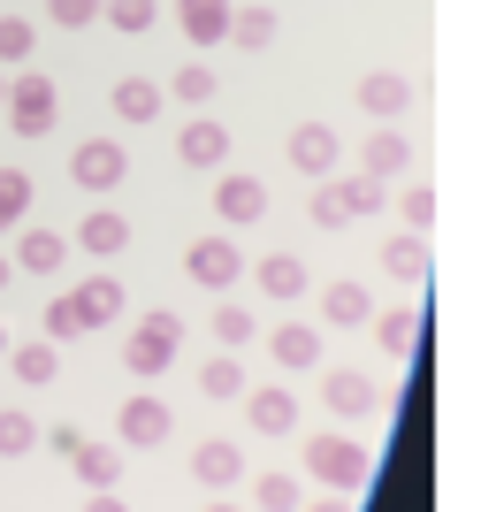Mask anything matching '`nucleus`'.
Segmentation results:
<instances>
[{"instance_id": "obj_1", "label": "nucleus", "mask_w": 481, "mask_h": 512, "mask_svg": "<svg viewBox=\"0 0 481 512\" xmlns=\"http://www.w3.org/2000/svg\"><path fill=\"white\" fill-rule=\"evenodd\" d=\"M123 314V283L115 276H84L77 291H62V299L46 306V337H92V329H107V321Z\"/></svg>"}, {"instance_id": "obj_2", "label": "nucleus", "mask_w": 481, "mask_h": 512, "mask_svg": "<svg viewBox=\"0 0 481 512\" xmlns=\"http://www.w3.org/2000/svg\"><path fill=\"white\" fill-rule=\"evenodd\" d=\"M176 344H184V321L168 314V306H153L146 321H130V337H123V367L138 375V383H153V375H168V367H176Z\"/></svg>"}, {"instance_id": "obj_3", "label": "nucleus", "mask_w": 481, "mask_h": 512, "mask_svg": "<svg viewBox=\"0 0 481 512\" xmlns=\"http://www.w3.org/2000/svg\"><path fill=\"white\" fill-rule=\"evenodd\" d=\"M306 474H314L321 490L359 497V490H367V474H375V459H367L359 436H314V444H306Z\"/></svg>"}, {"instance_id": "obj_4", "label": "nucleus", "mask_w": 481, "mask_h": 512, "mask_svg": "<svg viewBox=\"0 0 481 512\" xmlns=\"http://www.w3.org/2000/svg\"><path fill=\"white\" fill-rule=\"evenodd\" d=\"M382 199H390V184H375V176H321L314 184V222L321 230H344V222H359V214H375Z\"/></svg>"}, {"instance_id": "obj_5", "label": "nucleus", "mask_w": 481, "mask_h": 512, "mask_svg": "<svg viewBox=\"0 0 481 512\" xmlns=\"http://www.w3.org/2000/svg\"><path fill=\"white\" fill-rule=\"evenodd\" d=\"M8 130L16 138H46L54 130V115H62V92H54V77L46 69H23V77H8Z\"/></svg>"}, {"instance_id": "obj_6", "label": "nucleus", "mask_w": 481, "mask_h": 512, "mask_svg": "<svg viewBox=\"0 0 481 512\" xmlns=\"http://www.w3.org/2000/svg\"><path fill=\"white\" fill-rule=\"evenodd\" d=\"M168 428H176V413H168L161 398H146V390H138V398L115 413V444H123V451H161Z\"/></svg>"}, {"instance_id": "obj_7", "label": "nucleus", "mask_w": 481, "mask_h": 512, "mask_svg": "<svg viewBox=\"0 0 481 512\" xmlns=\"http://www.w3.org/2000/svg\"><path fill=\"white\" fill-rule=\"evenodd\" d=\"M69 176H77L84 192H115V184L130 176V161H123V146H115V138H84V146L69 153Z\"/></svg>"}, {"instance_id": "obj_8", "label": "nucleus", "mask_w": 481, "mask_h": 512, "mask_svg": "<svg viewBox=\"0 0 481 512\" xmlns=\"http://www.w3.org/2000/svg\"><path fill=\"white\" fill-rule=\"evenodd\" d=\"M321 398H329L336 421H367V413L382 406L375 375H359V367H329V375H321Z\"/></svg>"}, {"instance_id": "obj_9", "label": "nucleus", "mask_w": 481, "mask_h": 512, "mask_svg": "<svg viewBox=\"0 0 481 512\" xmlns=\"http://www.w3.org/2000/svg\"><path fill=\"white\" fill-rule=\"evenodd\" d=\"M184 276L207 283V291H230V283L245 276V253H237L230 237H199V245L184 253Z\"/></svg>"}, {"instance_id": "obj_10", "label": "nucleus", "mask_w": 481, "mask_h": 512, "mask_svg": "<svg viewBox=\"0 0 481 512\" xmlns=\"http://www.w3.org/2000/svg\"><path fill=\"white\" fill-rule=\"evenodd\" d=\"M176 23H184L191 46H222L237 23V0H176Z\"/></svg>"}, {"instance_id": "obj_11", "label": "nucleus", "mask_w": 481, "mask_h": 512, "mask_svg": "<svg viewBox=\"0 0 481 512\" xmlns=\"http://www.w3.org/2000/svg\"><path fill=\"white\" fill-rule=\"evenodd\" d=\"M214 214H222L230 230L260 222V214H268V184H260V176H222V184H214Z\"/></svg>"}, {"instance_id": "obj_12", "label": "nucleus", "mask_w": 481, "mask_h": 512, "mask_svg": "<svg viewBox=\"0 0 481 512\" xmlns=\"http://www.w3.org/2000/svg\"><path fill=\"white\" fill-rule=\"evenodd\" d=\"M405 161H413V146H405V130H398V123H375V130H367V146H359V169L375 176V184L405 176Z\"/></svg>"}, {"instance_id": "obj_13", "label": "nucleus", "mask_w": 481, "mask_h": 512, "mask_svg": "<svg viewBox=\"0 0 481 512\" xmlns=\"http://www.w3.org/2000/svg\"><path fill=\"white\" fill-rule=\"evenodd\" d=\"M176 161H184V169H222V161H230V130L207 123V115L184 123V130H176Z\"/></svg>"}, {"instance_id": "obj_14", "label": "nucleus", "mask_w": 481, "mask_h": 512, "mask_svg": "<svg viewBox=\"0 0 481 512\" xmlns=\"http://www.w3.org/2000/svg\"><path fill=\"white\" fill-rule=\"evenodd\" d=\"M191 474H199L207 490H237V482H245V451H237L230 436H207V444L191 451Z\"/></svg>"}, {"instance_id": "obj_15", "label": "nucleus", "mask_w": 481, "mask_h": 512, "mask_svg": "<svg viewBox=\"0 0 481 512\" xmlns=\"http://www.w3.org/2000/svg\"><path fill=\"white\" fill-rule=\"evenodd\" d=\"M291 169L314 176V184H321V176H336V130L329 123H298L291 130Z\"/></svg>"}, {"instance_id": "obj_16", "label": "nucleus", "mask_w": 481, "mask_h": 512, "mask_svg": "<svg viewBox=\"0 0 481 512\" xmlns=\"http://www.w3.org/2000/svg\"><path fill=\"white\" fill-rule=\"evenodd\" d=\"M245 421L260 428V436H291L298 428V398L283 383H268V390H245Z\"/></svg>"}, {"instance_id": "obj_17", "label": "nucleus", "mask_w": 481, "mask_h": 512, "mask_svg": "<svg viewBox=\"0 0 481 512\" xmlns=\"http://www.w3.org/2000/svg\"><path fill=\"white\" fill-rule=\"evenodd\" d=\"M405 100H413V85H405L398 69H367V77H359V107H367L375 123H398Z\"/></svg>"}, {"instance_id": "obj_18", "label": "nucleus", "mask_w": 481, "mask_h": 512, "mask_svg": "<svg viewBox=\"0 0 481 512\" xmlns=\"http://www.w3.org/2000/svg\"><path fill=\"white\" fill-rule=\"evenodd\" d=\"M69 467H77L84 490H115V482H123V444H92V436H84V444L69 451Z\"/></svg>"}, {"instance_id": "obj_19", "label": "nucleus", "mask_w": 481, "mask_h": 512, "mask_svg": "<svg viewBox=\"0 0 481 512\" xmlns=\"http://www.w3.org/2000/svg\"><path fill=\"white\" fill-rule=\"evenodd\" d=\"M252 283H260L275 306H291V299H306V260L298 253H268L260 268H252Z\"/></svg>"}, {"instance_id": "obj_20", "label": "nucleus", "mask_w": 481, "mask_h": 512, "mask_svg": "<svg viewBox=\"0 0 481 512\" xmlns=\"http://www.w3.org/2000/svg\"><path fill=\"white\" fill-rule=\"evenodd\" d=\"M123 245H130V222H123L115 207H92V214L77 222V253L107 260V253H123Z\"/></svg>"}, {"instance_id": "obj_21", "label": "nucleus", "mask_w": 481, "mask_h": 512, "mask_svg": "<svg viewBox=\"0 0 481 512\" xmlns=\"http://www.w3.org/2000/svg\"><path fill=\"white\" fill-rule=\"evenodd\" d=\"M62 260H69V237H54V230H23L16 237V268L23 276H62Z\"/></svg>"}, {"instance_id": "obj_22", "label": "nucleus", "mask_w": 481, "mask_h": 512, "mask_svg": "<svg viewBox=\"0 0 481 512\" xmlns=\"http://www.w3.org/2000/svg\"><path fill=\"white\" fill-rule=\"evenodd\" d=\"M268 352H275V367H321V329L314 321H283L268 337Z\"/></svg>"}, {"instance_id": "obj_23", "label": "nucleus", "mask_w": 481, "mask_h": 512, "mask_svg": "<svg viewBox=\"0 0 481 512\" xmlns=\"http://www.w3.org/2000/svg\"><path fill=\"white\" fill-rule=\"evenodd\" d=\"M8 375H16L23 390H46L54 375H62V360H54V337H39V344H16V352H8Z\"/></svg>"}, {"instance_id": "obj_24", "label": "nucleus", "mask_w": 481, "mask_h": 512, "mask_svg": "<svg viewBox=\"0 0 481 512\" xmlns=\"http://www.w3.org/2000/svg\"><path fill=\"white\" fill-rule=\"evenodd\" d=\"M382 268H390L398 283H428V237H420V230L390 237V245H382Z\"/></svg>"}, {"instance_id": "obj_25", "label": "nucleus", "mask_w": 481, "mask_h": 512, "mask_svg": "<svg viewBox=\"0 0 481 512\" xmlns=\"http://www.w3.org/2000/svg\"><path fill=\"white\" fill-rule=\"evenodd\" d=\"M321 314H329L336 329H359V321L375 314V299H367V283H329V291H321Z\"/></svg>"}, {"instance_id": "obj_26", "label": "nucleus", "mask_w": 481, "mask_h": 512, "mask_svg": "<svg viewBox=\"0 0 481 512\" xmlns=\"http://www.w3.org/2000/svg\"><path fill=\"white\" fill-rule=\"evenodd\" d=\"M375 337L390 360H413V344H420V314L413 306H390V314H375Z\"/></svg>"}, {"instance_id": "obj_27", "label": "nucleus", "mask_w": 481, "mask_h": 512, "mask_svg": "<svg viewBox=\"0 0 481 512\" xmlns=\"http://www.w3.org/2000/svg\"><path fill=\"white\" fill-rule=\"evenodd\" d=\"M230 46H245V54H260V46H275V8L268 0H245L230 23Z\"/></svg>"}, {"instance_id": "obj_28", "label": "nucleus", "mask_w": 481, "mask_h": 512, "mask_svg": "<svg viewBox=\"0 0 481 512\" xmlns=\"http://www.w3.org/2000/svg\"><path fill=\"white\" fill-rule=\"evenodd\" d=\"M115 115H123V123H153V115H161V85H153V77H123V85H115Z\"/></svg>"}, {"instance_id": "obj_29", "label": "nucleus", "mask_w": 481, "mask_h": 512, "mask_svg": "<svg viewBox=\"0 0 481 512\" xmlns=\"http://www.w3.org/2000/svg\"><path fill=\"white\" fill-rule=\"evenodd\" d=\"M31 444H46V428L31 421L23 406H0V459H23Z\"/></svg>"}, {"instance_id": "obj_30", "label": "nucleus", "mask_w": 481, "mask_h": 512, "mask_svg": "<svg viewBox=\"0 0 481 512\" xmlns=\"http://www.w3.org/2000/svg\"><path fill=\"white\" fill-rule=\"evenodd\" d=\"M199 390H207L214 406H222V398H245V367H237L230 352H214V360L199 367Z\"/></svg>"}, {"instance_id": "obj_31", "label": "nucleus", "mask_w": 481, "mask_h": 512, "mask_svg": "<svg viewBox=\"0 0 481 512\" xmlns=\"http://www.w3.org/2000/svg\"><path fill=\"white\" fill-rule=\"evenodd\" d=\"M23 214H31V176H23V169H0V237L23 230Z\"/></svg>"}, {"instance_id": "obj_32", "label": "nucleus", "mask_w": 481, "mask_h": 512, "mask_svg": "<svg viewBox=\"0 0 481 512\" xmlns=\"http://www.w3.org/2000/svg\"><path fill=\"white\" fill-rule=\"evenodd\" d=\"M31 54H39V31H31V16H0V69L8 62H31Z\"/></svg>"}, {"instance_id": "obj_33", "label": "nucleus", "mask_w": 481, "mask_h": 512, "mask_svg": "<svg viewBox=\"0 0 481 512\" xmlns=\"http://www.w3.org/2000/svg\"><path fill=\"white\" fill-rule=\"evenodd\" d=\"M252 512H298V474H260L252 482Z\"/></svg>"}, {"instance_id": "obj_34", "label": "nucleus", "mask_w": 481, "mask_h": 512, "mask_svg": "<svg viewBox=\"0 0 481 512\" xmlns=\"http://www.w3.org/2000/svg\"><path fill=\"white\" fill-rule=\"evenodd\" d=\"M168 92H176L184 107H207V100H214V69H207V62H184L176 77H168Z\"/></svg>"}, {"instance_id": "obj_35", "label": "nucleus", "mask_w": 481, "mask_h": 512, "mask_svg": "<svg viewBox=\"0 0 481 512\" xmlns=\"http://www.w3.org/2000/svg\"><path fill=\"white\" fill-rule=\"evenodd\" d=\"M107 23L138 39V31H153V0H107Z\"/></svg>"}, {"instance_id": "obj_36", "label": "nucleus", "mask_w": 481, "mask_h": 512, "mask_svg": "<svg viewBox=\"0 0 481 512\" xmlns=\"http://www.w3.org/2000/svg\"><path fill=\"white\" fill-rule=\"evenodd\" d=\"M46 16L62 23V31H84L92 16H107V0H46Z\"/></svg>"}, {"instance_id": "obj_37", "label": "nucleus", "mask_w": 481, "mask_h": 512, "mask_svg": "<svg viewBox=\"0 0 481 512\" xmlns=\"http://www.w3.org/2000/svg\"><path fill=\"white\" fill-rule=\"evenodd\" d=\"M398 207H405V230H428V222H436V192H428V184H405Z\"/></svg>"}, {"instance_id": "obj_38", "label": "nucleus", "mask_w": 481, "mask_h": 512, "mask_svg": "<svg viewBox=\"0 0 481 512\" xmlns=\"http://www.w3.org/2000/svg\"><path fill=\"white\" fill-rule=\"evenodd\" d=\"M214 337H222V344H245L252 337V314H245V306H214Z\"/></svg>"}, {"instance_id": "obj_39", "label": "nucleus", "mask_w": 481, "mask_h": 512, "mask_svg": "<svg viewBox=\"0 0 481 512\" xmlns=\"http://www.w3.org/2000/svg\"><path fill=\"white\" fill-rule=\"evenodd\" d=\"M77 444H84V428H69V421H54V428H46V451H62V459H69Z\"/></svg>"}, {"instance_id": "obj_40", "label": "nucleus", "mask_w": 481, "mask_h": 512, "mask_svg": "<svg viewBox=\"0 0 481 512\" xmlns=\"http://www.w3.org/2000/svg\"><path fill=\"white\" fill-rule=\"evenodd\" d=\"M84 512H130V505L115 490H84Z\"/></svg>"}, {"instance_id": "obj_41", "label": "nucleus", "mask_w": 481, "mask_h": 512, "mask_svg": "<svg viewBox=\"0 0 481 512\" xmlns=\"http://www.w3.org/2000/svg\"><path fill=\"white\" fill-rule=\"evenodd\" d=\"M306 512H359V505H352V497H344V490H329V497H314V505H306Z\"/></svg>"}, {"instance_id": "obj_42", "label": "nucleus", "mask_w": 481, "mask_h": 512, "mask_svg": "<svg viewBox=\"0 0 481 512\" xmlns=\"http://www.w3.org/2000/svg\"><path fill=\"white\" fill-rule=\"evenodd\" d=\"M8 276H16V260H8V253H0V291H8Z\"/></svg>"}, {"instance_id": "obj_43", "label": "nucleus", "mask_w": 481, "mask_h": 512, "mask_svg": "<svg viewBox=\"0 0 481 512\" xmlns=\"http://www.w3.org/2000/svg\"><path fill=\"white\" fill-rule=\"evenodd\" d=\"M207 512H252V505H207Z\"/></svg>"}, {"instance_id": "obj_44", "label": "nucleus", "mask_w": 481, "mask_h": 512, "mask_svg": "<svg viewBox=\"0 0 481 512\" xmlns=\"http://www.w3.org/2000/svg\"><path fill=\"white\" fill-rule=\"evenodd\" d=\"M0 107H8V69H0Z\"/></svg>"}, {"instance_id": "obj_45", "label": "nucleus", "mask_w": 481, "mask_h": 512, "mask_svg": "<svg viewBox=\"0 0 481 512\" xmlns=\"http://www.w3.org/2000/svg\"><path fill=\"white\" fill-rule=\"evenodd\" d=\"M0 352H8V337H0Z\"/></svg>"}]
</instances>
